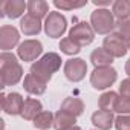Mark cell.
<instances>
[{
  "instance_id": "obj_1",
  "label": "cell",
  "mask_w": 130,
  "mask_h": 130,
  "mask_svg": "<svg viewBox=\"0 0 130 130\" xmlns=\"http://www.w3.org/2000/svg\"><path fill=\"white\" fill-rule=\"evenodd\" d=\"M23 77V68L17 61V57L11 52H2L0 55V83L2 87L17 84Z\"/></svg>"
},
{
  "instance_id": "obj_2",
  "label": "cell",
  "mask_w": 130,
  "mask_h": 130,
  "mask_svg": "<svg viewBox=\"0 0 130 130\" xmlns=\"http://www.w3.org/2000/svg\"><path fill=\"white\" fill-rule=\"evenodd\" d=\"M61 68V57L55 52H47L44 54L40 60H37L35 63H32L31 66V74L37 75L38 78H41L43 81L49 83L52 75Z\"/></svg>"
},
{
  "instance_id": "obj_3",
  "label": "cell",
  "mask_w": 130,
  "mask_h": 130,
  "mask_svg": "<svg viewBox=\"0 0 130 130\" xmlns=\"http://www.w3.org/2000/svg\"><path fill=\"white\" fill-rule=\"evenodd\" d=\"M115 15L109 9H95L90 14V26L96 34H112V31L115 29Z\"/></svg>"
},
{
  "instance_id": "obj_4",
  "label": "cell",
  "mask_w": 130,
  "mask_h": 130,
  "mask_svg": "<svg viewBox=\"0 0 130 130\" xmlns=\"http://www.w3.org/2000/svg\"><path fill=\"white\" fill-rule=\"evenodd\" d=\"M118 78V72L112 68H95L93 72L90 74V84L93 89L96 90H104L107 87H110Z\"/></svg>"
},
{
  "instance_id": "obj_5",
  "label": "cell",
  "mask_w": 130,
  "mask_h": 130,
  "mask_svg": "<svg viewBox=\"0 0 130 130\" xmlns=\"http://www.w3.org/2000/svg\"><path fill=\"white\" fill-rule=\"evenodd\" d=\"M68 29V20L61 12L51 11L49 15L44 20V32L51 38H58L61 37Z\"/></svg>"
},
{
  "instance_id": "obj_6",
  "label": "cell",
  "mask_w": 130,
  "mask_h": 130,
  "mask_svg": "<svg viewBox=\"0 0 130 130\" xmlns=\"http://www.w3.org/2000/svg\"><path fill=\"white\" fill-rule=\"evenodd\" d=\"M69 38L72 41H75L78 46H87L93 41L95 38V31L93 28L86 23V22H80L77 23L71 31H69Z\"/></svg>"
},
{
  "instance_id": "obj_7",
  "label": "cell",
  "mask_w": 130,
  "mask_h": 130,
  "mask_svg": "<svg viewBox=\"0 0 130 130\" xmlns=\"http://www.w3.org/2000/svg\"><path fill=\"white\" fill-rule=\"evenodd\" d=\"M87 64L83 58H71L64 63V77L72 83H78L86 77Z\"/></svg>"
},
{
  "instance_id": "obj_8",
  "label": "cell",
  "mask_w": 130,
  "mask_h": 130,
  "mask_svg": "<svg viewBox=\"0 0 130 130\" xmlns=\"http://www.w3.org/2000/svg\"><path fill=\"white\" fill-rule=\"evenodd\" d=\"M103 47H104L113 58H121V57H124V55L127 54V51H128L127 41H125L121 35H118L116 32H112V34H109V35L104 38Z\"/></svg>"
},
{
  "instance_id": "obj_9",
  "label": "cell",
  "mask_w": 130,
  "mask_h": 130,
  "mask_svg": "<svg viewBox=\"0 0 130 130\" xmlns=\"http://www.w3.org/2000/svg\"><path fill=\"white\" fill-rule=\"evenodd\" d=\"M17 54L23 61H35L43 54V44L38 40H25L19 44Z\"/></svg>"
},
{
  "instance_id": "obj_10",
  "label": "cell",
  "mask_w": 130,
  "mask_h": 130,
  "mask_svg": "<svg viewBox=\"0 0 130 130\" xmlns=\"http://www.w3.org/2000/svg\"><path fill=\"white\" fill-rule=\"evenodd\" d=\"M0 104H2V109H3L5 113H8L11 116H15V115H22L25 101H23V98H22L20 93L11 92L8 95H2Z\"/></svg>"
},
{
  "instance_id": "obj_11",
  "label": "cell",
  "mask_w": 130,
  "mask_h": 130,
  "mask_svg": "<svg viewBox=\"0 0 130 130\" xmlns=\"http://www.w3.org/2000/svg\"><path fill=\"white\" fill-rule=\"evenodd\" d=\"M20 41V32L9 25H3L0 28V49L8 52L9 49L15 47Z\"/></svg>"
},
{
  "instance_id": "obj_12",
  "label": "cell",
  "mask_w": 130,
  "mask_h": 130,
  "mask_svg": "<svg viewBox=\"0 0 130 130\" xmlns=\"http://www.w3.org/2000/svg\"><path fill=\"white\" fill-rule=\"evenodd\" d=\"M25 8H28V3H25L23 0H3L0 3V15L19 19L25 12Z\"/></svg>"
},
{
  "instance_id": "obj_13",
  "label": "cell",
  "mask_w": 130,
  "mask_h": 130,
  "mask_svg": "<svg viewBox=\"0 0 130 130\" xmlns=\"http://www.w3.org/2000/svg\"><path fill=\"white\" fill-rule=\"evenodd\" d=\"M46 84H47L46 81H43L41 78H38L37 75H34L31 72L25 77V81H23L25 90L28 93H31V95H41V93H44L46 87H47Z\"/></svg>"
},
{
  "instance_id": "obj_14",
  "label": "cell",
  "mask_w": 130,
  "mask_h": 130,
  "mask_svg": "<svg viewBox=\"0 0 130 130\" xmlns=\"http://www.w3.org/2000/svg\"><path fill=\"white\" fill-rule=\"evenodd\" d=\"M20 29L25 35H38L41 32V20L31 14H26L20 20Z\"/></svg>"
},
{
  "instance_id": "obj_15",
  "label": "cell",
  "mask_w": 130,
  "mask_h": 130,
  "mask_svg": "<svg viewBox=\"0 0 130 130\" xmlns=\"http://www.w3.org/2000/svg\"><path fill=\"white\" fill-rule=\"evenodd\" d=\"M92 124L98 130H109L115 124L113 113L112 112H106V110H96L92 115Z\"/></svg>"
},
{
  "instance_id": "obj_16",
  "label": "cell",
  "mask_w": 130,
  "mask_h": 130,
  "mask_svg": "<svg viewBox=\"0 0 130 130\" xmlns=\"http://www.w3.org/2000/svg\"><path fill=\"white\" fill-rule=\"evenodd\" d=\"M43 112V106L38 100L35 98H28L25 100V106H23V112H22V118L26 121H34L35 116L38 113Z\"/></svg>"
},
{
  "instance_id": "obj_17",
  "label": "cell",
  "mask_w": 130,
  "mask_h": 130,
  "mask_svg": "<svg viewBox=\"0 0 130 130\" xmlns=\"http://www.w3.org/2000/svg\"><path fill=\"white\" fill-rule=\"evenodd\" d=\"M77 122V118L64 110H58L54 115V128L55 130H66L69 127H74Z\"/></svg>"
},
{
  "instance_id": "obj_18",
  "label": "cell",
  "mask_w": 130,
  "mask_h": 130,
  "mask_svg": "<svg viewBox=\"0 0 130 130\" xmlns=\"http://www.w3.org/2000/svg\"><path fill=\"white\" fill-rule=\"evenodd\" d=\"M90 61L95 68H107L113 63V57L104 47H98L90 54Z\"/></svg>"
},
{
  "instance_id": "obj_19",
  "label": "cell",
  "mask_w": 130,
  "mask_h": 130,
  "mask_svg": "<svg viewBox=\"0 0 130 130\" xmlns=\"http://www.w3.org/2000/svg\"><path fill=\"white\" fill-rule=\"evenodd\" d=\"M60 110H64V112H68V113H71V115H74L77 118V116L83 115V112H84V103L80 98L68 96L66 100L61 103V109Z\"/></svg>"
},
{
  "instance_id": "obj_20",
  "label": "cell",
  "mask_w": 130,
  "mask_h": 130,
  "mask_svg": "<svg viewBox=\"0 0 130 130\" xmlns=\"http://www.w3.org/2000/svg\"><path fill=\"white\" fill-rule=\"evenodd\" d=\"M49 5L43 0H31L28 2V14L37 17V19H43V17H47L49 15Z\"/></svg>"
},
{
  "instance_id": "obj_21",
  "label": "cell",
  "mask_w": 130,
  "mask_h": 130,
  "mask_svg": "<svg viewBox=\"0 0 130 130\" xmlns=\"http://www.w3.org/2000/svg\"><path fill=\"white\" fill-rule=\"evenodd\" d=\"M119 96L116 92L113 90H109V92H104L100 100H98V106H100V110H106V112H115V107H116V103H118Z\"/></svg>"
},
{
  "instance_id": "obj_22",
  "label": "cell",
  "mask_w": 130,
  "mask_h": 130,
  "mask_svg": "<svg viewBox=\"0 0 130 130\" xmlns=\"http://www.w3.org/2000/svg\"><path fill=\"white\" fill-rule=\"evenodd\" d=\"M112 14L118 20L130 19V0H116V2H113Z\"/></svg>"
},
{
  "instance_id": "obj_23",
  "label": "cell",
  "mask_w": 130,
  "mask_h": 130,
  "mask_svg": "<svg viewBox=\"0 0 130 130\" xmlns=\"http://www.w3.org/2000/svg\"><path fill=\"white\" fill-rule=\"evenodd\" d=\"M34 127L40 128V130H46L49 127H54V115L47 110H43L41 113H38L34 119Z\"/></svg>"
},
{
  "instance_id": "obj_24",
  "label": "cell",
  "mask_w": 130,
  "mask_h": 130,
  "mask_svg": "<svg viewBox=\"0 0 130 130\" xmlns=\"http://www.w3.org/2000/svg\"><path fill=\"white\" fill-rule=\"evenodd\" d=\"M60 49H61L63 54H66V55H77L81 51V46H78L75 41H72L68 37V38H63L60 41Z\"/></svg>"
},
{
  "instance_id": "obj_25",
  "label": "cell",
  "mask_w": 130,
  "mask_h": 130,
  "mask_svg": "<svg viewBox=\"0 0 130 130\" xmlns=\"http://www.w3.org/2000/svg\"><path fill=\"white\" fill-rule=\"evenodd\" d=\"M115 29H116V34L121 35L124 40H130V19H125V20H116V23H115Z\"/></svg>"
},
{
  "instance_id": "obj_26",
  "label": "cell",
  "mask_w": 130,
  "mask_h": 130,
  "mask_svg": "<svg viewBox=\"0 0 130 130\" xmlns=\"http://www.w3.org/2000/svg\"><path fill=\"white\" fill-rule=\"evenodd\" d=\"M54 5L60 9L64 11H71V9H77V8H83L87 5V2H72V0H55Z\"/></svg>"
},
{
  "instance_id": "obj_27",
  "label": "cell",
  "mask_w": 130,
  "mask_h": 130,
  "mask_svg": "<svg viewBox=\"0 0 130 130\" xmlns=\"http://www.w3.org/2000/svg\"><path fill=\"white\" fill-rule=\"evenodd\" d=\"M115 112H118L119 115H128L130 113V100L128 98H119L115 107Z\"/></svg>"
},
{
  "instance_id": "obj_28",
  "label": "cell",
  "mask_w": 130,
  "mask_h": 130,
  "mask_svg": "<svg viewBox=\"0 0 130 130\" xmlns=\"http://www.w3.org/2000/svg\"><path fill=\"white\" fill-rule=\"evenodd\" d=\"M116 130H130V115H119L115 118Z\"/></svg>"
},
{
  "instance_id": "obj_29",
  "label": "cell",
  "mask_w": 130,
  "mask_h": 130,
  "mask_svg": "<svg viewBox=\"0 0 130 130\" xmlns=\"http://www.w3.org/2000/svg\"><path fill=\"white\" fill-rule=\"evenodd\" d=\"M119 93L122 98H128L130 100V78H125L121 81L119 84Z\"/></svg>"
},
{
  "instance_id": "obj_30",
  "label": "cell",
  "mask_w": 130,
  "mask_h": 130,
  "mask_svg": "<svg viewBox=\"0 0 130 130\" xmlns=\"http://www.w3.org/2000/svg\"><path fill=\"white\" fill-rule=\"evenodd\" d=\"M93 5L95 6H107V5H110V2L109 0H93Z\"/></svg>"
},
{
  "instance_id": "obj_31",
  "label": "cell",
  "mask_w": 130,
  "mask_h": 130,
  "mask_svg": "<svg viewBox=\"0 0 130 130\" xmlns=\"http://www.w3.org/2000/svg\"><path fill=\"white\" fill-rule=\"evenodd\" d=\"M125 74L130 77V60H127V63H125Z\"/></svg>"
},
{
  "instance_id": "obj_32",
  "label": "cell",
  "mask_w": 130,
  "mask_h": 130,
  "mask_svg": "<svg viewBox=\"0 0 130 130\" xmlns=\"http://www.w3.org/2000/svg\"><path fill=\"white\" fill-rule=\"evenodd\" d=\"M66 130H83V128L78 127V125H74V127H69V128H66Z\"/></svg>"
},
{
  "instance_id": "obj_33",
  "label": "cell",
  "mask_w": 130,
  "mask_h": 130,
  "mask_svg": "<svg viewBox=\"0 0 130 130\" xmlns=\"http://www.w3.org/2000/svg\"><path fill=\"white\" fill-rule=\"evenodd\" d=\"M127 47H128V51H130V40L127 41Z\"/></svg>"
},
{
  "instance_id": "obj_34",
  "label": "cell",
  "mask_w": 130,
  "mask_h": 130,
  "mask_svg": "<svg viewBox=\"0 0 130 130\" xmlns=\"http://www.w3.org/2000/svg\"><path fill=\"white\" fill-rule=\"evenodd\" d=\"M93 130H95V128H93Z\"/></svg>"
}]
</instances>
